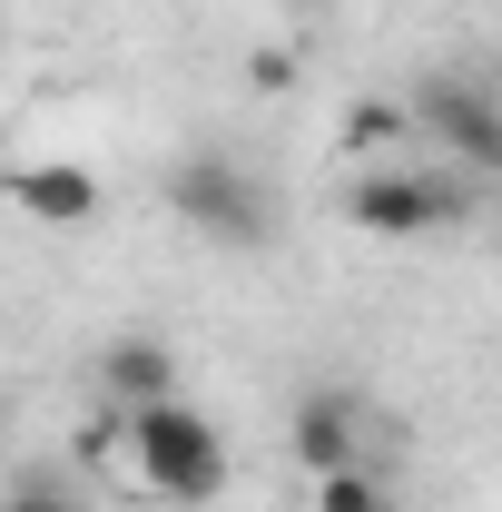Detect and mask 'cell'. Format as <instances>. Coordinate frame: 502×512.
Returning <instances> with one entry per match:
<instances>
[{"label":"cell","mask_w":502,"mask_h":512,"mask_svg":"<svg viewBox=\"0 0 502 512\" xmlns=\"http://www.w3.org/2000/svg\"><path fill=\"white\" fill-rule=\"evenodd\" d=\"M0 512H89V503H79L69 483H50V473H30V483H10V493H0Z\"/></svg>","instance_id":"9c48e42d"},{"label":"cell","mask_w":502,"mask_h":512,"mask_svg":"<svg viewBox=\"0 0 502 512\" xmlns=\"http://www.w3.org/2000/svg\"><path fill=\"white\" fill-rule=\"evenodd\" d=\"M99 394H109V414H128V404H168V394H178L168 345H158V335H119V345L99 355Z\"/></svg>","instance_id":"52a82bcc"},{"label":"cell","mask_w":502,"mask_h":512,"mask_svg":"<svg viewBox=\"0 0 502 512\" xmlns=\"http://www.w3.org/2000/svg\"><path fill=\"white\" fill-rule=\"evenodd\" d=\"M168 207L178 227H197L207 247H266V188H256L237 158H178L168 168Z\"/></svg>","instance_id":"3957f363"},{"label":"cell","mask_w":502,"mask_h":512,"mask_svg":"<svg viewBox=\"0 0 502 512\" xmlns=\"http://www.w3.org/2000/svg\"><path fill=\"white\" fill-rule=\"evenodd\" d=\"M119 424V453L128 473H138V493H158V503H217L227 493V473H237V453H227V434L197 414L188 394H168V404H128V414H109Z\"/></svg>","instance_id":"6da1fadb"},{"label":"cell","mask_w":502,"mask_h":512,"mask_svg":"<svg viewBox=\"0 0 502 512\" xmlns=\"http://www.w3.org/2000/svg\"><path fill=\"white\" fill-rule=\"evenodd\" d=\"M473 217V188L443 168H355L345 178V227L365 237H443Z\"/></svg>","instance_id":"7a4b0ae2"},{"label":"cell","mask_w":502,"mask_h":512,"mask_svg":"<svg viewBox=\"0 0 502 512\" xmlns=\"http://www.w3.org/2000/svg\"><path fill=\"white\" fill-rule=\"evenodd\" d=\"M315 512H404V503L384 493L375 463H345V473H315Z\"/></svg>","instance_id":"ba28073f"},{"label":"cell","mask_w":502,"mask_h":512,"mask_svg":"<svg viewBox=\"0 0 502 512\" xmlns=\"http://www.w3.org/2000/svg\"><path fill=\"white\" fill-rule=\"evenodd\" d=\"M414 128L443 148V168L502 178V99L483 79H424V89H414Z\"/></svg>","instance_id":"277c9868"},{"label":"cell","mask_w":502,"mask_h":512,"mask_svg":"<svg viewBox=\"0 0 502 512\" xmlns=\"http://www.w3.org/2000/svg\"><path fill=\"white\" fill-rule=\"evenodd\" d=\"M365 414H375V404H365L355 384H315V394H296V424H286V434H296V463H306V473L365 463Z\"/></svg>","instance_id":"5b68a950"},{"label":"cell","mask_w":502,"mask_h":512,"mask_svg":"<svg viewBox=\"0 0 502 512\" xmlns=\"http://www.w3.org/2000/svg\"><path fill=\"white\" fill-rule=\"evenodd\" d=\"M0 197L40 227H89L99 217V178L79 158H20V168H0Z\"/></svg>","instance_id":"8992f818"}]
</instances>
